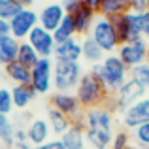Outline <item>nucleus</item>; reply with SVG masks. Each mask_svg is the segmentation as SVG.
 I'll return each mask as SVG.
<instances>
[{
    "label": "nucleus",
    "instance_id": "25",
    "mask_svg": "<svg viewBox=\"0 0 149 149\" xmlns=\"http://www.w3.org/2000/svg\"><path fill=\"white\" fill-rule=\"evenodd\" d=\"M19 45H21V42H19L17 38H13L11 34L0 40V55H2V58H4L6 64L11 62V61H17Z\"/></svg>",
    "mask_w": 149,
    "mask_h": 149
},
{
    "label": "nucleus",
    "instance_id": "36",
    "mask_svg": "<svg viewBox=\"0 0 149 149\" xmlns=\"http://www.w3.org/2000/svg\"><path fill=\"white\" fill-rule=\"evenodd\" d=\"M17 142H29V136H26V128L25 127H15V143Z\"/></svg>",
    "mask_w": 149,
    "mask_h": 149
},
{
    "label": "nucleus",
    "instance_id": "26",
    "mask_svg": "<svg viewBox=\"0 0 149 149\" xmlns=\"http://www.w3.org/2000/svg\"><path fill=\"white\" fill-rule=\"evenodd\" d=\"M53 36H55V42H57V44H61V42H66V40H70V38H76L77 36L72 15H68V13L64 15L62 23L58 25V29L53 32Z\"/></svg>",
    "mask_w": 149,
    "mask_h": 149
},
{
    "label": "nucleus",
    "instance_id": "15",
    "mask_svg": "<svg viewBox=\"0 0 149 149\" xmlns=\"http://www.w3.org/2000/svg\"><path fill=\"white\" fill-rule=\"evenodd\" d=\"M61 140L66 146V149H85V146H87V138H85L83 115L72 121V127L61 136Z\"/></svg>",
    "mask_w": 149,
    "mask_h": 149
},
{
    "label": "nucleus",
    "instance_id": "38",
    "mask_svg": "<svg viewBox=\"0 0 149 149\" xmlns=\"http://www.w3.org/2000/svg\"><path fill=\"white\" fill-rule=\"evenodd\" d=\"M102 2H104V0H83V4H85V6L93 8L95 11H98V8L102 6Z\"/></svg>",
    "mask_w": 149,
    "mask_h": 149
},
{
    "label": "nucleus",
    "instance_id": "47",
    "mask_svg": "<svg viewBox=\"0 0 149 149\" xmlns=\"http://www.w3.org/2000/svg\"><path fill=\"white\" fill-rule=\"evenodd\" d=\"M140 149H149V147H140Z\"/></svg>",
    "mask_w": 149,
    "mask_h": 149
},
{
    "label": "nucleus",
    "instance_id": "33",
    "mask_svg": "<svg viewBox=\"0 0 149 149\" xmlns=\"http://www.w3.org/2000/svg\"><path fill=\"white\" fill-rule=\"evenodd\" d=\"M149 0H128V11H136V13H143L147 11Z\"/></svg>",
    "mask_w": 149,
    "mask_h": 149
},
{
    "label": "nucleus",
    "instance_id": "32",
    "mask_svg": "<svg viewBox=\"0 0 149 149\" xmlns=\"http://www.w3.org/2000/svg\"><path fill=\"white\" fill-rule=\"evenodd\" d=\"M130 77L138 83H142L143 87H149V62H143V64L130 68Z\"/></svg>",
    "mask_w": 149,
    "mask_h": 149
},
{
    "label": "nucleus",
    "instance_id": "35",
    "mask_svg": "<svg viewBox=\"0 0 149 149\" xmlns=\"http://www.w3.org/2000/svg\"><path fill=\"white\" fill-rule=\"evenodd\" d=\"M36 149H66V146L62 143L61 138H51V140H47V142L44 143V146H40Z\"/></svg>",
    "mask_w": 149,
    "mask_h": 149
},
{
    "label": "nucleus",
    "instance_id": "28",
    "mask_svg": "<svg viewBox=\"0 0 149 149\" xmlns=\"http://www.w3.org/2000/svg\"><path fill=\"white\" fill-rule=\"evenodd\" d=\"M23 10V6L17 0H0V19L10 23L19 11Z\"/></svg>",
    "mask_w": 149,
    "mask_h": 149
},
{
    "label": "nucleus",
    "instance_id": "21",
    "mask_svg": "<svg viewBox=\"0 0 149 149\" xmlns=\"http://www.w3.org/2000/svg\"><path fill=\"white\" fill-rule=\"evenodd\" d=\"M11 96H13L15 109L25 111V109L30 108V104L36 100L38 93L34 91L30 85H13V87H11Z\"/></svg>",
    "mask_w": 149,
    "mask_h": 149
},
{
    "label": "nucleus",
    "instance_id": "20",
    "mask_svg": "<svg viewBox=\"0 0 149 149\" xmlns=\"http://www.w3.org/2000/svg\"><path fill=\"white\" fill-rule=\"evenodd\" d=\"M113 132L108 128H85V138L87 146L93 149H109L113 140Z\"/></svg>",
    "mask_w": 149,
    "mask_h": 149
},
{
    "label": "nucleus",
    "instance_id": "24",
    "mask_svg": "<svg viewBox=\"0 0 149 149\" xmlns=\"http://www.w3.org/2000/svg\"><path fill=\"white\" fill-rule=\"evenodd\" d=\"M40 55L36 53V49L32 47V45L29 44V42H21V45H19V53H17V61L21 62L23 66H26V68L32 70L34 66L38 64V61H40Z\"/></svg>",
    "mask_w": 149,
    "mask_h": 149
},
{
    "label": "nucleus",
    "instance_id": "46",
    "mask_svg": "<svg viewBox=\"0 0 149 149\" xmlns=\"http://www.w3.org/2000/svg\"><path fill=\"white\" fill-rule=\"evenodd\" d=\"M147 62H149V51H147Z\"/></svg>",
    "mask_w": 149,
    "mask_h": 149
},
{
    "label": "nucleus",
    "instance_id": "49",
    "mask_svg": "<svg viewBox=\"0 0 149 149\" xmlns=\"http://www.w3.org/2000/svg\"><path fill=\"white\" fill-rule=\"evenodd\" d=\"M147 89H149V87H147Z\"/></svg>",
    "mask_w": 149,
    "mask_h": 149
},
{
    "label": "nucleus",
    "instance_id": "3",
    "mask_svg": "<svg viewBox=\"0 0 149 149\" xmlns=\"http://www.w3.org/2000/svg\"><path fill=\"white\" fill-rule=\"evenodd\" d=\"M146 93H147V87H143L142 83L134 81L132 77H128V79L125 81V83L111 95V98H109V102H108L106 106H108V108L111 109L113 113H119V115H123V113L127 111V109L130 108L132 104H136L140 98L147 96Z\"/></svg>",
    "mask_w": 149,
    "mask_h": 149
},
{
    "label": "nucleus",
    "instance_id": "13",
    "mask_svg": "<svg viewBox=\"0 0 149 149\" xmlns=\"http://www.w3.org/2000/svg\"><path fill=\"white\" fill-rule=\"evenodd\" d=\"M26 42H29V44L36 49V53L40 55V57H53L55 47H57V42H55L53 32L42 29L40 25H38L36 29L29 34Z\"/></svg>",
    "mask_w": 149,
    "mask_h": 149
},
{
    "label": "nucleus",
    "instance_id": "14",
    "mask_svg": "<svg viewBox=\"0 0 149 149\" xmlns=\"http://www.w3.org/2000/svg\"><path fill=\"white\" fill-rule=\"evenodd\" d=\"M26 136H29V142L32 143L34 147L44 146L47 140H51L53 132H51V127L47 123L45 117H34L32 121L26 123Z\"/></svg>",
    "mask_w": 149,
    "mask_h": 149
},
{
    "label": "nucleus",
    "instance_id": "43",
    "mask_svg": "<svg viewBox=\"0 0 149 149\" xmlns=\"http://www.w3.org/2000/svg\"><path fill=\"white\" fill-rule=\"evenodd\" d=\"M4 147H6V146H4V143H2V140H0V149H4Z\"/></svg>",
    "mask_w": 149,
    "mask_h": 149
},
{
    "label": "nucleus",
    "instance_id": "12",
    "mask_svg": "<svg viewBox=\"0 0 149 149\" xmlns=\"http://www.w3.org/2000/svg\"><path fill=\"white\" fill-rule=\"evenodd\" d=\"M64 15H66V11L61 2H47L38 11V25L42 29L49 30V32H55L58 29V25L62 23Z\"/></svg>",
    "mask_w": 149,
    "mask_h": 149
},
{
    "label": "nucleus",
    "instance_id": "39",
    "mask_svg": "<svg viewBox=\"0 0 149 149\" xmlns=\"http://www.w3.org/2000/svg\"><path fill=\"white\" fill-rule=\"evenodd\" d=\"M13 147H15V149H36L30 142H17Z\"/></svg>",
    "mask_w": 149,
    "mask_h": 149
},
{
    "label": "nucleus",
    "instance_id": "48",
    "mask_svg": "<svg viewBox=\"0 0 149 149\" xmlns=\"http://www.w3.org/2000/svg\"><path fill=\"white\" fill-rule=\"evenodd\" d=\"M147 11H149V6H147Z\"/></svg>",
    "mask_w": 149,
    "mask_h": 149
},
{
    "label": "nucleus",
    "instance_id": "9",
    "mask_svg": "<svg viewBox=\"0 0 149 149\" xmlns=\"http://www.w3.org/2000/svg\"><path fill=\"white\" fill-rule=\"evenodd\" d=\"M49 106L55 109H58L61 113H64L66 117L70 119H77V117L83 115V106L79 104L76 93H58V91H53L49 95Z\"/></svg>",
    "mask_w": 149,
    "mask_h": 149
},
{
    "label": "nucleus",
    "instance_id": "40",
    "mask_svg": "<svg viewBox=\"0 0 149 149\" xmlns=\"http://www.w3.org/2000/svg\"><path fill=\"white\" fill-rule=\"evenodd\" d=\"M19 4H21L23 8H32V4H34V0H17Z\"/></svg>",
    "mask_w": 149,
    "mask_h": 149
},
{
    "label": "nucleus",
    "instance_id": "27",
    "mask_svg": "<svg viewBox=\"0 0 149 149\" xmlns=\"http://www.w3.org/2000/svg\"><path fill=\"white\" fill-rule=\"evenodd\" d=\"M0 140L8 147H13L15 143V123L4 113H0Z\"/></svg>",
    "mask_w": 149,
    "mask_h": 149
},
{
    "label": "nucleus",
    "instance_id": "37",
    "mask_svg": "<svg viewBox=\"0 0 149 149\" xmlns=\"http://www.w3.org/2000/svg\"><path fill=\"white\" fill-rule=\"evenodd\" d=\"M6 36H10V23L4 21V19H0V40L6 38Z\"/></svg>",
    "mask_w": 149,
    "mask_h": 149
},
{
    "label": "nucleus",
    "instance_id": "17",
    "mask_svg": "<svg viewBox=\"0 0 149 149\" xmlns=\"http://www.w3.org/2000/svg\"><path fill=\"white\" fill-rule=\"evenodd\" d=\"M96 17H98V11H95L93 8L85 6V4L76 11V13H72L77 36H81V38L89 36V32H91L93 25H95V21H96Z\"/></svg>",
    "mask_w": 149,
    "mask_h": 149
},
{
    "label": "nucleus",
    "instance_id": "10",
    "mask_svg": "<svg viewBox=\"0 0 149 149\" xmlns=\"http://www.w3.org/2000/svg\"><path fill=\"white\" fill-rule=\"evenodd\" d=\"M146 123H149V96L140 98L121 115V125L127 130H136Z\"/></svg>",
    "mask_w": 149,
    "mask_h": 149
},
{
    "label": "nucleus",
    "instance_id": "34",
    "mask_svg": "<svg viewBox=\"0 0 149 149\" xmlns=\"http://www.w3.org/2000/svg\"><path fill=\"white\" fill-rule=\"evenodd\" d=\"M61 4H62V8H64L66 13L72 15V13H76V11L83 6V0H62Z\"/></svg>",
    "mask_w": 149,
    "mask_h": 149
},
{
    "label": "nucleus",
    "instance_id": "6",
    "mask_svg": "<svg viewBox=\"0 0 149 149\" xmlns=\"http://www.w3.org/2000/svg\"><path fill=\"white\" fill-rule=\"evenodd\" d=\"M53 66H55L53 57H42L38 64L30 70L32 72L30 87L38 95H51L53 93Z\"/></svg>",
    "mask_w": 149,
    "mask_h": 149
},
{
    "label": "nucleus",
    "instance_id": "18",
    "mask_svg": "<svg viewBox=\"0 0 149 149\" xmlns=\"http://www.w3.org/2000/svg\"><path fill=\"white\" fill-rule=\"evenodd\" d=\"M4 74L13 85H30V79H32L30 68L23 66L19 61H11L8 64H4Z\"/></svg>",
    "mask_w": 149,
    "mask_h": 149
},
{
    "label": "nucleus",
    "instance_id": "16",
    "mask_svg": "<svg viewBox=\"0 0 149 149\" xmlns=\"http://www.w3.org/2000/svg\"><path fill=\"white\" fill-rule=\"evenodd\" d=\"M55 61H68V62H79L81 61V40L79 36L70 38L66 42L57 44L53 53Z\"/></svg>",
    "mask_w": 149,
    "mask_h": 149
},
{
    "label": "nucleus",
    "instance_id": "22",
    "mask_svg": "<svg viewBox=\"0 0 149 149\" xmlns=\"http://www.w3.org/2000/svg\"><path fill=\"white\" fill-rule=\"evenodd\" d=\"M45 119H47V123H49V127H51L53 136H57V138H61V136L64 134L70 127H72V119L66 117L64 113H61L58 109L51 108V106L47 108V111H45Z\"/></svg>",
    "mask_w": 149,
    "mask_h": 149
},
{
    "label": "nucleus",
    "instance_id": "2",
    "mask_svg": "<svg viewBox=\"0 0 149 149\" xmlns=\"http://www.w3.org/2000/svg\"><path fill=\"white\" fill-rule=\"evenodd\" d=\"M91 72L96 74V76L104 81L106 89H108L111 95L128 79V77H130V68L117 57V53L106 55L104 61H102L100 64L91 66Z\"/></svg>",
    "mask_w": 149,
    "mask_h": 149
},
{
    "label": "nucleus",
    "instance_id": "42",
    "mask_svg": "<svg viewBox=\"0 0 149 149\" xmlns=\"http://www.w3.org/2000/svg\"><path fill=\"white\" fill-rule=\"evenodd\" d=\"M6 62H4V58H2V55H0V66H4Z\"/></svg>",
    "mask_w": 149,
    "mask_h": 149
},
{
    "label": "nucleus",
    "instance_id": "1",
    "mask_svg": "<svg viewBox=\"0 0 149 149\" xmlns=\"http://www.w3.org/2000/svg\"><path fill=\"white\" fill-rule=\"evenodd\" d=\"M74 93H76L79 104L83 106V109L106 106L109 102V98H111V93L106 89L104 81L96 74H93L91 70L83 72V76H81V79H79V83H77Z\"/></svg>",
    "mask_w": 149,
    "mask_h": 149
},
{
    "label": "nucleus",
    "instance_id": "41",
    "mask_svg": "<svg viewBox=\"0 0 149 149\" xmlns=\"http://www.w3.org/2000/svg\"><path fill=\"white\" fill-rule=\"evenodd\" d=\"M143 40L149 44V21H147V25H146V29H143Z\"/></svg>",
    "mask_w": 149,
    "mask_h": 149
},
{
    "label": "nucleus",
    "instance_id": "30",
    "mask_svg": "<svg viewBox=\"0 0 149 149\" xmlns=\"http://www.w3.org/2000/svg\"><path fill=\"white\" fill-rule=\"evenodd\" d=\"M15 109L13 106V96H11V89L6 85H0V113L4 115H11Z\"/></svg>",
    "mask_w": 149,
    "mask_h": 149
},
{
    "label": "nucleus",
    "instance_id": "23",
    "mask_svg": "<svg viewBox=\"0 0 149 149\" xmlns=\"http://www.w3.org/2000/svg\"><path fill=\"white\" fill-rule=\"evenodd\" d=\"M128 11V0H104L98 8V15L113 19L117 15H123Z\"/></svg>",
    "mask_w": 149,
    "mask_h": 149
},
{
    "label": "nucleus",
    "instance_id": "11",
    "mask_svg": "<svg viewBox=\"0 0 149 149\" xmlns=\"http://www.w3.org/2000/svg\"><path fill=\"white\" fill-rule=\"evenodd\" d=\"M83 123H85V128H108V130H113L115 113L108 106L89 108L83 111Z\"/></svg>",
    "mask_w": 149,
    "mask_h": 149
},
{
    "label": "nucleus",
    "instance_id": "29",
    "mask_svg": "<svg viewBox=\"0 0 149 149\" xmlns=\"http://www.w3.org/2000/svg\"><path fill=\"white\" fill-rule=\"evenodd\" d=\"M132 134L127 128H119L113 132V140H111V147L109 149H128L132 147Z\"/></svg>",
    "mask_w": 149,
    "mask_h": 149
},
{
    "label": "nucleus",
    "instance_id": "7",
    "mask_svg": "<svg viewBox=\"0 0 149 149\" xmlns=\"http://www.w3.org/2000/svg\"><path fill=\"white\" fill-rule=\"evenodd\" d=\"M147 51H149V44L143 38H138V40L121 44L115 53L128 68H134V66H138V64L147 62Z\"/></svg>",
    "mask_w": 149,
    "mask_h": 149
},
{
    "label": "nucleus",
    "instance_id": "8",
    "mask_svg": "<svg viewBox=\"0 0 149 149\" xmlns=\"http://www.w3.org/2000/svg\"><path fill=\"white\" fill-rule=\"evenodd\" d=\"M36 26H38V11H34L32 8H23L10 21V34L17 38L19 42H25Z\"/></svg>",
    "mask_w": 149,
    "mask_h": 149
},
{
    "label": "nucleus",
    "instance_id": "5",
    "mask_svg": "<svg viewBox=\"0 0 149 149\" xmlns=\"http://www.w3.org/2000/svg\"><path fill=\"white\" fill-rule=\"evenodd\" d=\"M89 36L104 49L106 55L115 53V51L119 49V45H121L119 36H117V30H115V26H113V21L108 19V17H102V15L96 17L91 32H89Z\"/></svg>",
    "mask_w": 149,
    "mask_h": 149
},
{
    "label": "nucleus",
    "instance_id": "31",
    "mask_svg": "<svg viewBox=\"0 0 149 149\" xmlns=\"http://www.w3.org/2000/svg\"><path fill=\"white\" fill-rule=\"evenodd\" d=\"M132 143L134 147H149V123L132 130Z\"/></svg>",
    "mask_w": 149,
    "mask_h": 149
},
{
    "label": "nucleus",
    "instance_id": "44",
    "mask_svg": "<svg viewBox=\"0 0 149 149\" xmlns=\"http://www.w3.org/2000/svg\"><path fill=\"white\" fill-rule=\"evenodd\" d=\"M51 2H62V0H51Z\"/></svg>",
    "mask_w": 149,
    "mask_h": 149
},
{
    "label": "nucleus",
    "instance_id": "45",
    "mask_svg": "<svg viewBox=\"0 0 149 149\" xmlns=\"http://www.w3.org/2000/svg\"><path fill=\"white\" fill-rule=\"evenodd\" d=\"M4 149H15V147H8V146H6V147H4Z\"/></svg>",
    "mask_w": 149,
    "mask_h": 149
},
{
    "label": "nucleus",
    "instance_id": "4",
    "mask_svg": "<svg viewBox=\"0 0 149 149\" xmlns=\"http://www.w3.org/2000/svg\"><path fill=\"white\" fill-rule=\"evenodd\" d=\"M83 76L81 62L55 61L53 66V91L58 93H74Z\"/></svg>",
    "mask_w": 149,
    "mask_h": 149
},
{
    "label": "nucleus",
    "instance_id": "19",
    "mask_svg": "<svg viewBox=\"0 0 149 149\" xmlns=\"http://www.w3.org/2000/svg\"><path fill=\"white\" fill-rule=\"evenodd\" d=\"M104 57H106L104 49L91 36L81 38V61H85L89 66H95V64H100L104 61Z\"/></svg>",
    "mask_w": 149,
    "mask_h": 149
}]
</instances>
